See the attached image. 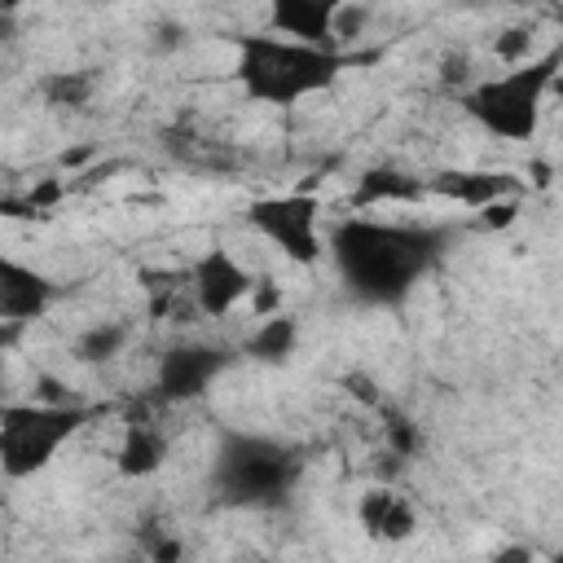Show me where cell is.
Masks as SVG:
<instances>
[{
    "label": "cell",
    "instance_id": "1",
    "mask_svg": "<svg viewBox=\"0 0 563 563\" xmlns=\"http://www.w3.org/2000/svg\"><path fill=\"white\" fill-rule=\"evenodd\" d=\"M334 255L347 286L374 303L400 299L435 255V238L418 229L347 220L334 229Z\"/></svg>",
    "mask_w": 563,
    "mask_h": 563
},
{
    "label": "cell",
    "instance_id": "2",
    "mask_svg": "<svg viewBox=\"0 0 563 563\" xmlns=\"http://www.w3.org/2000/svg\"><path fill=\"white\" fill-rule=\"evenodd\" d=\"M343 70V53L325 44H303L282 31L238 35V79L246 97L264 106H299L303 97L330 88Z\"/></svg>",
    "mask_w": 563,
    "mask_h": 563
},
{
    "label": "cell",
    "instance_id": "3",
    "mask_svg": "<svg viewBox=\"0 0 563 563\" xmlns=\"http://www.w3.org/2000/svg\"><path fill=\"white\" fill-rule=\"evenodd\" d=\"M559 66H563V44L523 66H510L506 75L462 88V110L501 141H532L541 119V97L550 92Z\"/></svg>",
    "mask_w": 563,
    "mask_h": 563
},
{
    "label": "cell",
    "instance_id": "4",
    "mask_svg": "<svg viewBox=\"0 0 563 563\" xmlns=\"http://www.w3.org/2000/svg\"><path fill=\"white\" fill-rule=\"evenodd\" d=\"M84 422V409L62 400H40V405H9L4 409V422H0V466L9 479H22V475H35L44 471L57 449L79 431Z\"/></svg>",
    "mask_w": 563,
    "mask_h": 563
},
{
    "label": "cell",
    "instance_id": "5",
    "mask_svg": "<svg viewBox=\"0 0 563 563\" xmlns=\"http://www.w3.org/2000/svg\"><path fill=\"white\" fill-rule=\"evenodd\" d=\"M299 475V457L260 435H229L216 457V488L238 506L277 501Z\"/></svg>",
    "mask_w": 563,
    "mask_h": 563
},
{
    "label": "cell",
    "instance_id": "6",
    "mask_svg": "<svg viewBox=\"0 0 563 563\" xmlns=\"http://www.w3.org/2000/svg\"><path fill=\"white\" fill-rule=\"evenodd\" d=\"M251 224L295 264H317L321 260V233H317V216L321 202L308 194H277V198H260L251 211Z\"/></svg>",
    "mask_w": 563,
    "mask_h": 563
},
{
    "label": "cell",
    "instance_id": "7",
    "mask_svg": "<svg viewBox=\"0 0 563 563\" xmlns=\"http://www.w3.org/2000/svg\"><path fill=\"white\" fill-rule=\"evenodd\" d=\"M189 286H194V303H198L207 317H224V312H233V308L251 295L255 277H251V268L238 264V255H229L224 246H211V251L194 264Z\"/></svg>",
    "mask_w": 563,
    "mask_h": 563
},
{
    "label": "cell",
    "instance_id": "8",
    "mask_svg": "<svg viewBox=\"0 0 563 563\" xmlns=\"http://www.w3.org/2000/svg\"><path fill=\"white\" fill-rule=\"evenodd\" d=\"M356 523H361V532H365L369 541L396 545V541H409V537L418 532V506H413L400 488L374 484V488H365V493L356 497Z\"/></svg>",
    "mask_w": 563,
    "mask_h": 563
},
{
    "label": "cell",
    "instance_id": "9",
    "mask_svg": "<svg viewBox=\"0 0 563 563\" xmlns=\"http://www.w3.org/2000/svg\"><path fill=\"white\" fill-rule=\"evenodd\" d=\"M515 194H519V180L510 172H457V167H449V172L427 176V198H449V202L471 207V211H479L497 198H515Z\"/></svg>",
    "mask_w": 563,
    "mask_h": 563
},
{
    "label": "cell",
    "instance_id": "10",
    "mask_svg": "<svg viewBox=\"0 0 563 563\" xmlns=\"http://www.w3.org/2000/svg\"><path fill=\"white\" fill-rule=\"evenodd\" d=\"M343 4L347 0H268V13H273V31L334 48V18Z\"/></svg>",
    "mask_w": 563,
    "mask_h": 563
},
{
    "label": "cell",
    "instance_id": "11",
    "mask_svg": "<svg viewBox=\"0 0 563 563\" xmlns=\"http://www.w3.org/2000/svg\"><path fill=\"white\" fill-rule=\"evenodd\" d=\"M229 356L216 352V347H172L163 356V369H158V387L167 400H189L198 396L224 365Z\"/></svg>",
    "mask_w": 563,
    "mask_h": 563
},
{
    "label": "cell",
    "instance_id": "12",
    "mask_svg": "<svg viewBox=\"0 0 563 563\" xmlns=\"http://www.w3.org/2000/svg\"><path fill=\"white\" fill-rule=\"evenodd\" d=\"M53 299V282L40 277L35 268L18 264V260H4L0 264V312L9 321H31L48 308Z\"/></svg>",
    "mask_w": 563,
    "mask_h": 563
},
{
    "label": "cell",
    "instance_id": "13",
    "mask_svg": "<svg viewBox=\"0 0 563 563\" xmlns=\"http://www.w3.org/2000/svg\"><path fill=\"white\" fill-rule=\"evenodd\" d=\"M163 462H167V435H163L158 427H150V422H132V427L123 431L119 453H114L119 475L145 479V475H154Z\"/></svg>",
    "mask_w": 563,
    "mask_h": 563
},
{
    "label": "cell",
    "instance_id": "14",
    "mask_svg": "<svg viewBox=\"0 0 563 563\" xmlns=\"http://www.w3.org/2000/svg\"><path fill=\"white\" fill-rule=\"evenodd\" d=\"M418 198H427V180L405 176L396 167H369L356 180V202L361 207H369V202H418Z\"/></svg>",
    "mask_w": 563,
    "mask_h": 563
},
{
    "label": "cell",
    "instance_id": "15",
    "mask_svg": "<svg viewBox=\"0 0 563 563\" xmlns=\"http://www.w3.org/2000/svg\"><path fill=\"white\" fill-rule=\"evenodd\" d=\"M123 343H128V325L114 321V317H106V321L84 325V330L70 339V356H75L79 365H106V361H114V356L123 352Z\"/></svg>",
    "mask_w": 563,
    "mask_h": 563
},
{
    "label": "cell",
    "instance_id": "16",
    "mask_svg": "<svg viewBox=\"0 0 563 563\" xmlns=\"http://www.w3.org/2000/svg\"><path fill=\"white\" fill-rule=\"evenodd\" d=\"M295 339H299L295 317L273 312V317H264V321H260V330L246 339V352H251L255 361H273V365H282V361L295 352Z\"/></svg>",
    "mask_w": 563,
    "mask_h": 563
},
{
    "label": "cell",
    "instance_id": "17",
    "mask_svg": "<svg viewBox=\"0 0 563 563\" xmlns=\"http://www.w3.org/2000/svg\"><path fill=\"white\" fill-rule=\"evenodd\" d=\"M92 88H97V79L88 70H53L40 79V97L48 106H88Z\"/></svg>",
    "mask_w": 563,
    "mask_h": 563
},
{
    "label": "cell",
    "instance_id": "18",
    "mask_svg": "<svg viewBox=\"0 0 563 563\" xmlns=\"http://www.w3.org/2000/svg\"><path fill=\"white\" fill-rule=\"evenodd\" d=\"M532 44H537V26H506L493 35L488 53L501 66H523V62H532Z\"/></svg>",
    "mask_w": 563,
    "mask_h": 563
},
{
    "label": "cell",
    "instance_id": "19",
    "mask_svg": "<svg viewBox=\"0 0 563 563\" xmlns=\"http://www.w3.org/2000/svg\"><path fill=\"white\" fill-rule=\"evenodd\" d=\"M365 18H369V13H365L361 4H352V0H347V4L339 9V18H334V44L356 40V35H361V26H365Z\"/></svg>",
    "mask_w": 563,
    "mask_h": 563
},
{
    "label": "cell",
    "instance_id": "20",
    "mask_svg": "<svg viewBox=\"0 0 563 563\" xmlns=\"http://www.w3.org/2000/svg\"><path fill=\"white\" fill-rule=\"evenodd\" d=\"M515 220H519L515 198H497V202L479 207V224H484V229H506V224H515Z\"/></svg>",
    "mask_w": 563,
    "mask_h": 563
},
{
    "label": "cell",
    "instance_id": "21",
    "mask_svg": "<svg viewBox=\"0 0 563 563\" xmlns=\"http://www.w3.org/2000/svg\"><path fill=\"white\" fill-rule=\"evenodd\" d=\"M343 387H347V396H356L361 405H378V387H374V378H369L365 369H347V374H343Z\"/></svg>",
    "mask_w": 563,
    "mask_h": 563
},
{
    "label": "cell",
    "instance_id": "22",
    "mask_svg": "<svg viewBox=\"0 0 563 563\" xmlns=\"http://www.w3.org/2000/svg\"><path fill=\"white\" fill-rule=\"evenodd\" d=\"M532 185H550V167L545 163H532Z\"/></svg>",
    "mask_w": 563,
    "mask_h": 563
},
{
    "label": "cell",
    "instance_id": "23",
    "mask_svg": "<svg viewBox=\"0 0 563 563\" xmlns=\"http://www.w3.org/2000/svg\"><path fill=\"white\" fill-rule=\"evenodd\" d=\"M550 92H554V97H559V106H563V70L554 75V84H550Z\"/></svg>",
    "mask_w": 563,
    "mask_h": 563
},
{
    "label": "cell",
    "instance_id": "24",
    "mask_svg": "<svg viewBox=\"0 0 563 563\" xmlns=\"http://www.w3.org/2000/svg\"><path fill=\"white\" fill-rule=\"evenodd\" d=\"M0 4H4V9H18V4H22V0H0Z\"/></svg>",
    "mask_w": 563,
    "mask_h": 563
},
{
    "label": "cell",
    "instance_id": "25",
    "mask_svg": "<svg viewBox=\"0 0 563 563\" xmlns=\"http://www.w3.org/2000/svg\"><path fill=\"white\" fill-rule=\"evenodd\" d=\"M92 4H106V0H92Z\"/></svg>",
    "mask_w": 563,
    "mask_h": 563
}]
</instances>
